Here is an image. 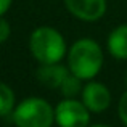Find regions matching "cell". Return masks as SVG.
<instances>
[{
    "label": "cell",
    "instance_id": "cell-1",
    "mask_svg": "<svg viewBox=\"0 0 127 127\" xmlns=\"http://www.w3.org/2000/svg\"><path fill=\"white\" fill-rule=\"evenodd\" d=\"M103 68L101 47L93 39H79L68 52V69L82 81H92Z\"/></svg>",
    "mask_w": 127,
    "mask_h": 127
},
{
    "label": "cell",
    "instance_id": "cell-2",
    "mask_svg": "<svg viewBox=\"0 0 127 127\" xmlns=\"http://www.w3.org/2000/svg\"><path fill=\"white\" fill-rule=\"evenodd\" d=\"M29 48L40 64L60 63L68 52L64 37L50 26H40L32 31L29 37Z\"/></svg>",
    "mask_w": 127,
    "mask_h": 127
},
{
    "label": "cell",
    "instance_id": "cell-3",
    "mask_svg": "<svg viewBox=\"0 0 127 127\" xmlns=\"http://www.w3.org/2000/svg\"><path fill=\"white\" fill-rule=\"evenodd\" d=\"M16 127H52L55 122V108L40 96H29L13 109Z\"/></svg>",
    "mask_w": 127,
    "mask_h": 127
},
{
    "label": "cell",
    "instance_id": "cell-4",
    "mask_svg": "<svg viewBox=\"0 0 127 127\" xmlns=\"http://www.w3.org/2000/svg\"><path fill=\"white\" fill-rule=\"evenodd\" d=\"M55 122L58 127H89L90 109L84 105V101L66 98L56 105Z\"/></svg>",
    "mask_w": 127,
    "mask_h": 127
},
{
    "label": "cell",
    "instance_id": "cell-5",
    "mask_svg": "<svg viewBox=\"0 0 127 127\" xmlns=\"http://www.w3.org/2000/svg\"><path fill=\"white\" fill-rule=\"evenodd\" d=\"M82 101L90 113H103L111 105V92L101 82L90 81L82 87Z\"/></svg>",
    "mask_w": 127,
    "mask_h": 127
},
{
    "label": "cell",
    "instance_id": "cell-6",
    "mask_svg": "<svg viewBox=\"0 0 127 127\" xmlns=\"http://www.w3.org/2000/svg\"><path fill=\"white\" fill-rule=\"evenodd\" d=\"M72 16L82 21H96L106 11V0H64Z\"/></svg>",
    "mask_w": 127,
    "mask_h": 127
},
{
    "label": "cell",
    "instance_id": "cell-7",
    "mask_svg": "<svg viewBox=\"0 0 127 127\" xmlns=\"http://www.w3.org/2000/svg\"><path fill=\"white\" fill-rule=\"evenodd\" d=\"M68 72L69 69L61 66L60 63H47V64H40V68L37 69V79L48 89H60Z\"/></svg>",
    "mask_w": 127,
    "mask_h": 127
},
{
    "label": "cell",
    "instance_id": "cell-8",
    "mask_svg": "<svg viewBox=\"0 0 127 127\" xmlns=\"http://www.w3.org/2000/svg\"><path fill=\"white\" fill-rule=\"evenodd\" d=\"M108 50L114 58L127 60V24H121L111 31L108 37Z\"/></svg>",
    "mask_w": 127,
    "mask_h": 127
},
{
    "label": "cell",
    "instance_id": "cell-9",
    "mask_svg": "<svg viewBox=\"0 0 127 127\" xmlns=\"http://www.w3.org/2000/svg\"><path fill=\"white\" fill-rule=\"evenodd\" d=\"M15 106H16V98L13 89L0 82V116H6L13 113Z\"/></svg>",
    "mask_w": 127,
    "mask_h": 127
},
{
    "label": "cell",
    "instance_id": "cell-10",
    "mask_svg": "<svg viewBox=\"0 0 127 127\" xmlns=\"http://www.w3.org/2000/svg\"><path fill=\"white\" fill-rule=\"evenodd\" d=\"M81 81L76 74H72L71 71L66 74V77L63 79L61 85H60V92L66 96V98H74L79 92H82V85H81Z\"/></svg>",
    "mask_w": 127,
    "mask_h": 127
},
{
    "label": "cell",
    "instance_id": "cell-11",
    "mask_svg": "<svg viewBox=\"0 0 127 127\" xmlns=\"http://www.w3.org/2000/svg\"><path fill=\"white\" fill-rule=\"evenodd\" d=\"M118 113H119V118H121L122 124L127 127V90L122 93L121 100H119V105H118Z\"/></svg>",
    "mask_w": 127,
    "mask_h": 127
},
{
    "label": "cell",
    "instance_id": "cell-12",
    "mask_svg": "<svg viewBox=\"0 0 127 127\" xmlns=\"http://www.w3.org/2000/svg\"><path fill=\"white\" fill-rule=\"evenodd\" d=\"M10 34H11V28H10L8 21L3 16H0V43L5 42L10 37Z\"/></svg>",
    "mask_w": 127,
    "mask_h": 127
},
{
    "label": "cell",
    "instance_id": "cell-13",
    "mask_svg": "<svg viewBox=\"0 0 127 127\" xmlns=\"http://www.w3.org/2000/svg\"><path fill=\"white\" fill-rule=\"evenodd\" d=\"M13 0H0V16H3L6 11L10 10V6H11Z\"/></svg>",
    "mask_w": 127,
    "mask_h": 127
},
{
    "label": "cell",
    "instance_id": "cell-14",
    "mask_svg": "<svg viewBox=\"0 0 127 127\" xmlns=\"http://www.w3.org/2000/svg\"><path fill=\"white\" fill-rule=\"evenodd\" d=\"M89 127H109V126H105V124H96V126H89Z\"/></svg>",
    "mask_w": 127,
    "mask_h": 127
},
{
    "label": "cell",
    "instance_id": "cell-15",
    "mask_svg": "<svg viewBox=\"0 0 127 127\" xmlns=\"http://www.w3.org/2000/svg\"><path fill=\"white\" fill-rule=\"evenodd\" d=\"M126 85H127V72H126Z\"/></svg>",
    "mask_w": 127,
    "mask_h": 127
}]
</instances>
